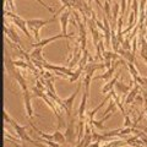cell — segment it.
<instances>
[{"label": "cell", "instance_id": "6da1fadb", "mask_svg": "<svg viewBox=\"0 0 147 147\" xmlns=\"http://www.w3.org/2000/svg\"><path fill=\"white\" fill-rule=\"evenodd\" d=\"M55 18H49V20H40V18H34V20H26L27 22V27H28L30 30H32L34 34V39L36 42H39L40 40V37H39V31L42 27H44L45 25L50 24V22H54Z\"/></svg>", "mask_w": 147, "mask_h": 147}, {"label": "cell", "instance_id": "1f68e13d", "mask_svg": "<svg viewBox=\"0 0 147 147\" xmlns=\"http://www.w3.org/2000/svg\"><path fill=\"white\" fill-rule=\"evenodd\" d=\"M107 1H109V3H112V0H107Z\"/></svg>", "mask_w": 147, "mask_h": 147}, {"label": "cell", "instance_id": "cb8c5ba5", "mask_svg": "<svg viewBox=\"0 0 147 147\" xmlns=\"http://www.w3.org/2000/svg\"><path fill=\"white\" fill-rule=\"evenodd\" d=\"M130 42H131V38H130V37H126V38L123 40V43H121L120 47L123 49H125V50H131V52H132V48H131Z\"/></svg>", "mask_w": 147, "mask_h": 147}, {"label": "cell", "instance_id": "4fadbf2b", "mask_svg": "<svg viewBox=\"0 0 147 147\" xmlns=\"http://www.w3.org/2000/svg\"><path fill=\"white\" fill-rule=\"evenodd\" d=\"M43 47H37V48H33L32 52L30 53V57H31V60H37V61H40V63H44L47 61L43 57Z\"/></svg>", "mask_w": 147, "mask_h": 147}, {"label": "cell", "instance_id": "2e32d148", "mask_svg": "<svg viewBox=\"0 0 147 147\" xmlns=\"http://www.w3.org/2000/svg\"><path fill=\"white\" fill-rule=\"evenodd\" d=\"M5 34H6V38L10 39L12 43H15V44H17V45L20 44V42H21V40H20V37H18V34L16 33V31L13 30L11 26L9 27V31L6 32Z\"/></svg>", "mask_w": 147, "mask_h": 147}, {"label": "cell", "instance_id": "d4e9b609", "mask_svg": "<svg viewBox=\"0 0 147 147\" xmlns=\"http://www.w3.org/2000/svg\"><path fill=\"white\" fill-rule=\"evenodd\" d=\"M5 5L7 6V9H5V10L11 11V12H15L16 11V7H15V3H13V0H5Z\"/></svg>", "mask_w": 147, "mask_h": 147}, {"label": "cell", "instance_id": "ba28073f", "mask_svg": "<svg viewBox=\"0 0 147 147\" xmlns=\"http://www.w3.org/2000/svg\"><path fill=\"white\" fill-rule=\"evenodd\" d=\"M31 98H32V93L30 91H25L24 92V100H25V110H26V114L28 119L31 120L33 118V108H32V104H31Z\"/></svg>", "mask_w": 147, "mask_h": 147}, {"label": "cell", "instance_id": "f1b7e54d", "mask_svg": "<svg viewBox=\"0 0 147 147\" xmlns=\"http://www.w3.org/2000/svg\"><path fill=\"white\" fill-rule=\"evenodd\" d=\"M141 58L144 59V60H145V63L147 64V55H144V54H142V55H141Z\"/></svg>", "mask_w": 147, "mask_h": 147}, {"label": "cell", "instance_id": "ffe728a7", "mask_svg": "<svg viewBox=\"0 0 147 147\" xmlns=\"http://www.w3.org/2000/svg\"><path fill=\"white\" fill-rule=\"evenodd\" d=\"M127 69H129V72L131 74V76H132V80H136L137 77H139V71H137V69L135 66V63H127Z\"/></svg>", "mask_w": 147, "mask_h": 147}, {"label": "cell", "instance_id": "8992f818", "mask_svg": "<svg viewBox=\"0 0 147 147\" xmlns=\"http://www.w3.org/2000/svg\"><path fill=\"white\" fill-rule=\"evenodd\" d=\"M74 34V33H72ZM72 34H69V36H65L64 33H61V34H57V36H54V37H49V38H45V39H40L39 42H36V43H33L32 44V48H37V47H44L45 44H48V43H50V42H53V40H57V39H60V38H66V39H71V38H74V36Z\"/></svg>", "mask_w": 147, "mask_h": 147}, {"label": "cell", "instance_id": "d6a6232c", "mask_svg": "<svg viewBox=\"0 0 147 147\" xmlns=\"http://www.w3.org/2000/svg\"><path fill=\"white\" fill-rule=\"evenodd\" d=\"M139 147H144V146H142V145H141V146H139Z\"/></svg>", "mask_w": 147, "mask_h": 147}, {"label": "cell", "instance_id": "d6986e66", "mask_svg": "<svg viewBox=\"0 0 147 147\" xmlns=\"http://www.w3.org/2000/svg\"><path fill=\"white\" fill-rule=\"evenodd\" d=\"M110 117H112V113H109V114H107V115H104L102 119H100V120H94V119H93V120L91 121V126H96L97 129H99V130H102V129H105L103 123H104L105 120H108Z\"/></svg>", "mask_w": 147, "mask_h": 147}, {"label": "cell", "instance_id": "52a82bcc", "mask_svg": "<svg viewBox=\"0 0 147 147\" xmlns=\"http://www.w3.org/2000/svg\"><path fill=\"white\" fill-rule=\"evenodd\" d=\"M141 86L139 85V84H135L134 86L131 87V90L129 91V93L125 96V98H124V103H125L126 105H129V104H131L132 102L135 100V98H136V96L140 93L141 92Z\"/></svg>", "mask_w": 147, "mask_h": 147}, {"label": "cell", "instance_id": "30bf717a", "mask_svg": "<svg viewBox=\"0 0 147 147\" xmlns=\"http://www.w3.org/2000/svg\"><path fill=\"white\" fill-rule=\"evenodd\" d=\"M4 65H5L6 72L13 79V77H15V74L17 72V70H16L15 63H13V60L10 58V55H6V57H5V60H4Z\"/></svg>", "mask_w": 147, "mask_h": 147}, {"label": "cell", "instance_id": "7a4b0ae2", "mask_svg": "<svg viewBox=\"0 0 147 147\" xmlns=\"http://www.w3.org/2000/svg\"><path fill=\"white\" fill-rule=\"evenodd\" d=\"M9 124H11V126L15 129V131H16V135L17 137L20 139L21 141H26V142H30V144H33L36 146H38V147H43L42 144H39L38 141H36L33 139H31V137L28 136V134L26 132V127L25 126H21L20 124H18L16 120H13V119L11 118L10 119V121H9Z\"/></svg>", "mask_w": 147, "mask_h": 147}, {"label": "cell", "instance_id": "7c38bea8", "mask_svg": "<svg viewBox=\"0 0 147 147\" xmlns=\"http://www.w3.org/2000/svg\"><path fill=\"white\" fill-rule=\"evenodd\" d=\"M87 98H88V93L84 92V94H82V98H81L80 107H79V112H77L79 120H85V119H86V102H87Z\"/></svg>", "mask_w": 147, "mask_h": 147}, {"label": "cell", "instance_id": "9a60e30c", "mask_svg": "<svg viewBox=\"0 0 147 147\" xmlns=\"http://www.w3.org/2000/svg\"><path fill=\"white\" fill-rule=\"evenodd\" d=\"M102 55H103L104 61H107V60L117 61V60H119V59H121L120 55H119L118 53H115V52H113V50H103Z\"/></svg>", "mask_w": 147, "mask_h": 147}, {"label": "cell", "instance_id": "4316f807", "mask_svg": "<svg viewBox=\"0 0 147 147\" xmlns=\"http://www.w3.org/2000/svg\"><path fill=\"white\" fill-rule=\"evenodd\" d=\"M103 10H104V12H105V16H107L108 20L110 21V16H112V13H110V3L107 1V0H105L104 5H103Z\"/></svg>", "mask_w": 147, "mask_h": 147}, {"label": "cell", "instance_id": "603a6c76", "mask_svg": "<svg viewBox=\"0 0 147 147\" xmlns=\"http://www.w3.org/2000/svg\"><path fill=\"white\" fill-rule=\"evenodd\" d=\"M92 77H93V76H91V75H88V74H86V76H85V79H84V84H85V92H86V93H88V96H90V86H91Z\"/></svg>", "mask_w": 147, "mask_h": 147}, {"label": "cell", "instance_id": "7402d4cb", "mask_svg": "<svg viewBox=\"0 0 147 147\" xmlns=\"http://www.w3.org/2000/svg\"><path fill=\"white\" fill-rule=\"evenodd\" d=\"M54 141L55 142H58V144H64V142H66V137H65V135H64V134H61V132L60 131H59V130H57V131H55L54 132Z\"/></svg>", "mask_w": 147, "mask_h": 147}, {"label": "cell", "instance_id": "83f0119b", "mask_svg": "<svg viewBox=\"0 0 147 147\" xmlns=\"http://www.w3.org/2000/svg\"><path fill=\"white\" fill-rule=\"evenodd\" d=\"M36 1H38L39 4H40V5H42L43 7H45V9H47V10L49 11V12H52V13H54V10H53V9L52 7H50L49 5H47V4H45L44 1H42V0H36Z\"/></svg>", "mask_w": 147, "mask_h": 147}, {"label": "cell", "instance_id": "484cf974", "mask_svg": "<svg viewBox=\"0 0 147 147\" xmlns=\"http://www.w3.org/2000/svg\"><path fill=\"white\" fill-rule=\"evenodd\" d=\"M117 107V104H115V102H114V99L113 98H110L109 99V105H108V108L105 109V112L103 113L104 115H107V114H109L110 112H112V110H114V108Z\"/></svg>", "mask_w": 147, "mask_h": 147}, {"label": "cell", "instance_id": "9c48e42d", "mask_svg": "<svg viewBox=\"0 0 147 147\" xmlns=\"http://www.w3.org/2000/svg\"><path fill=\"white\" fill-rule=\"evenodd\" d=\"M119 76H120V72H117L115 75H114L112 79H110L109 81H107V84H105L102 88H100V92H102L103 94H108L110 91L113 90V87L115 86V84L118 82V79H119Z\"/></svg>", "mask_w": 147, "mask_h": 147}, {"label": "cell", "instance_id": "ac0fdd59", "mask_svg": "<svg viewBox=\"0 0 147 147\" xmlns=\"http://www.w3.org/2000/svg\"><path fill=\"white\" fill-rule=\"evenodd\" d=\"M114 87H115L117 92H119V93H123L124 96H126L129 93V91L131 90V86H127V85L124 84V82H120V81H118Z\"/></svg>", "mask_w": 147, "mask_h": 147}, {"label": "cell", "instance_id": "3957f363", "mask_svg": "<svg viewBox=\"0 0 147 147\" xmlns=\"http://www.w3.org/2000/svg\"><path fill=\"white\" fill-rule=\"evenodd\" d=\"M75 117L72 118V115L69 118V123L66 126V131H65V137H66V142L70 145H75L76 140H77V135L75 134Z\"/></svg>", "mask_w": 147, "mask_h": 147}, {"label": "cell", "instance_id": "8fae6325", "mask_svg": "<svg viewBox=\"0 0 147 147\" xmlns=\"http://www.w3.org/2000/svg\"><path fill=\"white\" fill-rule=\"evenodd\" d=\"M71 10L72 9H67V10L63 13L60 16V25H61V32L65 36L67 34V24H69V20H70V16H71Z\"/></svg>", "mask_w": 147, "mask_h": 147}, {"label": "cell", "instance_id": "836d02e7", "mask_svg": "<svg viewBox=\"0 0 147 147\" xmlns=\"http://www.w3.org/2000/svg\"><path fill=\"white\" fill-rule=\"evenodd\" d=\"M75 147H76V146H75Z\"/></svg>", "mask_w": 147, "mask_h": 147}, {"label": "cell", "instance_id": "277c9868", "mask_svg": "<svg viewBox=\"0 0 147 147\" xmlns=\"http://www.w3.org/2000/svg\"><path fill=\"white\" fill-rule=\"evenodd\" d=\"M82 84H84V82H80V84H77V87H76L75 92H74V93H72L69 98H66V99H64V100H63V102H64V105H65V112H66L67 118H70V117H71L72 107H74V100H75V98L77 97V93L80 92L81 87H82Z\"/></svg>", "mask_w": 147, "mask_h": 147}, {"label": "cell", "instance_id": "5bb4252c", "mask_svg": "<svg viewBox=\"0 0 147 147\" xmlns=\"http://www.w3.org/2000/svg\"><path fill=\"white\" fill-rule=\"evenodd\" d=\"M118 54L120 55L123 59H125L127 63H135V53H132L131 50H125L120 47L118 50Z\"/></svg>", "mask_w": 147, "mask_h": 147}, {"label": "cell", "instance_id": "e0dca14e", "mask_svg": "<svg viewBox=\"0 0 147 147\" xmlns=\"http://www.w3.org/2000/svg\"><path fill=\"white\" fill-rule=\"evenodd\" d=\"M13 80H15L18 85H20L21 87V90L22 91H28V88H27V84H26V80H25V77L22 76V74L17 70V72L15 74V77H13Z\"/></svg>", "mask_w": 147, "mask_h": 147}, {"label": "cell", "instance_id": "4dcf8cb0", "mask_svg": "<svg viewBox=\"0 0 147 147\" xmlns=\"http://www.w3.org/2000/svg\"><path fill=\"white\" fill-rule=\"evenodd\" d=\"M69 1H70V4H71V3H74V1H75V0H69Z\"/></svg>", "mask_w": 147, "mask_h": 147}, {"label": "cell", "instance_id": "f546056e", "mask_svg": "<svg viewBox=\"0 0 147 147\" xmlns=\"http://www.w3.org/2000/svg\"><path fill=\"white\" fill-rule=\"evenodd\" d=\"M145 39H146V42H147V30H145Z\"/></svg>", "mask_w": 147, "mask_h": 147}, {"label": "cell", "instance_id": "44dd1931", "mask_svg": "<svg viewBox=\"0 0 147 147\" xmlns=\"http://www.w3.org/2000/svg\"><path fill=\"white\" fill-rule=\"evenodd\" d=\"M85 70V67L84 66H77V69L75 71H74V75L70 77V79H69V82H75V81H77L79 80V77H80V75H81V72Z\"/></svg>", "mask_w": 147, "mask_h": 147}, {"label": "cell", "instance_id": "5b68a950", "mask_svg": "<svg viewBox=\"0 0 147 147\" xmlns=\"http://www.w3.org/2000/svg\"><path fill=\"white\" fill-rule=\"evenodd\" d=\"M10 20H11V22H12V24L13 25H16L17 27H18V28H20L22 32H24V33H25V36L27 37V38H28L30 40H31V42H33V37H32L31 36V33H30V31L28 30H27V22L24 20V18H21L20 16H16V17H13V18H10Z\"/></svg>", "mask_w": 147, "mask_h": 147}]
</instances>
